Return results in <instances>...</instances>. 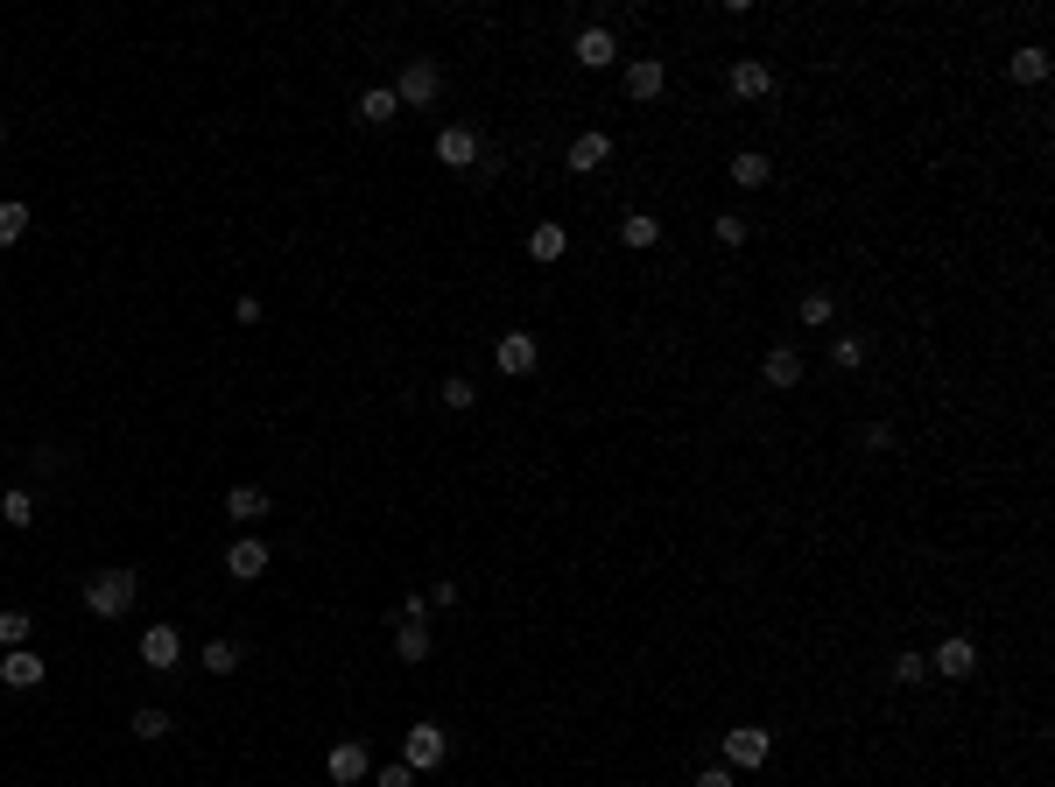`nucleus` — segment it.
Instances as JSON below:
<instances>
[{
	"label": "nucleus",
	"mask_w": 1055,
	"mask_h": 787,
	"mask_svg": "<svg viewBox=\"0 0 1055 787\" xmlns=\"http://www.w3.org/2000/svg\"><path fill=\"white\" fill-rule=\"evenodd\" d=\"M732 183L739 190H767V183H775V162H767L761 148H739V155H732Z\"/></svg>",
	"instance_id": "obj_14"
},
{
	"label": "nucleus",
	"mask_w": 1055,
	"mask_h": 787,
	"mask_svg": "<svg viewBox=\"0 0 1055 787\" xmlns=\"http://www.w3.org/2000/svg\"><path fill=\"white\" fill-rule=\"evenodd\" d=\"M535 359H542V345H535L528 331H507V338H500V345H493V366H500V373H507V380L535 373Z\"/></svg>",
	"instance_id": "obj_6"
},
{
	"label": "nucleus",
	"mask_w": 1055,
	"mask_h": 787,
	"mask_svg": "<svg viewBox=\"0 0 1055 787\" xmlns=\"http://www.w3.org/2000/svg\"><path fill=\"white\" fill-rule=\"evenodd\" d=\"M394 661H429V626H423V619H401V626H394Z\"/></svg>",
	"instance_id": "obj_17"
},
{
	"label": "nucleus",
	"mask_w": 1055,
	"mask_h": 787,
	"mask_svg": "<svg viewBox=\"0 0 1055 787\" xmlns=\"http://www.w3.org/2000/svg\"><path fill=\"white\" fill-rule=\"evenodd\" d=\"M374 787H415V766H409V760H394V766H380V774H374Z\"/></svg>",
	"instance_id": "obj_32"
},
{
	"label": "nucleus",
	"mask_w": 1055,
	"mask_h": 787,
	"mask_svg": "<svg viewBox=\"0 0 1055 787\" xmlns=\"http://www.w3.org/2000/svg\"><path fill=\"white\" fill-rule=\"evenodd\" d=\"M929 668H935V675H971V668H978V647L971 640H964V633H950V640L943 647H935V655H929Z\"/></svg>",
	"instance_id": "obj_11"
},
{
	"label": "nucleus",
	"mask_w": 1055,
	"mask_h": 787,
	"mask_svg": "<svg viewBox=\"0 0 1055 787\" xmlns=\"http://www.w3.org/2000/svg\"><path fill=\"white\" fill-rule=\"evenodd\" d=\"M261 570H267V542H233L226 548V576H233V584H254Z\"/></svg>",
	"instance_id": "obj_13"
},
{
	"label": "nucleus",
	"mask_w": 1055,
	"mask_h": 787,
	"mask_svg": "<svg viewBox=\"0 0 1055 787\" xmlns=\"http://www.w3.org/2000/svg\"><path fill=\"white\" fill-rule=\"evenodd\" d=\"M528 254L535 261H563V254H570V232H563V226H535L528 232Z\"/></svg>",
	"instance_id": "obj_21"
},
{
	"label": "nucleus",
	"mask_w": 1055,
	"mask_h": 787,
	"mask_svg": "<svg viewBox=\"0 0 1055 787\" xmlns=\"http://www.w3.org/2000/svg\"><path fill=\"white\" fill-rule=\"evenodd\" d=\"M443 401H451V408H472L479 388H472V380H443Z\"/></svg>",
	"instance_id": "obj_33"
},
{
	"label": "nucleus",
	"mask_w": 1055,
	"mask_h": 787,
	"mask_svg": "<svg viewBox=\"0 0 1055 787\" xmlns=\"http://www.w3.org/2000/svg\"><path fill=\"white\" fill-rule=\"evenodd\" d=\"M690 787H732V766H704V774H696Z\"/></svg>",
	"instance_id": "obj_36"
},
{
	"label": "nucleus",
	"mask_w": 1055,
	"mask_h": 787,
	"mask_svg": "<svg viewBox=\"0 0 1055 787\" xmlns=\"http://www.w3.org/2000/svg\"><path fill=\"white\" fill-rule=\"evenodd\" d=\"M42 675H50V668H42V655H28V647L0 655V689H36Z\"/></svg>",
	"instance_id": "obj_10"
},
{
	"label": "nucleus",
	"mask_w": 1055,
	"mask_h": 787,
	"mask_svg": "<svg viewBox=\"0 0 1055 787\" xmlns=\"http://www.w3.org/2000/svg\"><path fill=\"white\" fill-rule=\"evenodd\" d=\"M134 591H141V576H134L127 562L92 570V576H85V612H92V619H121L127 605H134Z\"/></svg>",
	"instance_id": "obj_1"
},
{
	"label": "nucleus",
	"mask_w": 1055,
	"mask_h": 787,
	"mask_svg": "<svg viewBox=\"0 0 1055 787\" xmlns=\"http://www.w3.org/2000/svg\"><path fill=\"white\" fill-rule=\"evenodd\" d=\"M0 521H8V528H28V521H36V499H28L22 485H14V493L0 499Z\"/></svg>",
	"instance_id": "obj_28"
},
{
	"label": "nucleus",
	"mask_w": 1055,
	"mask_h": 787,
	"mask_svg": "<svg viewBox=\"0 0 1055 787\" xmlns=\"http://www.w3.org/2000/svg\"><path fill=\"white\" fill-rule=\"evenodd\" d=\"M401 760H409L415 774H423V766H443V760H451V732H443V724H409Z\"/></svg>",
	"instance_id": "obj_2"
},
{
	"label": "nucleus",
	"mask_w": 1055,
	"mask_h": 787,
	"mask_svg": "<svg viewBox=\"0 0 1055 787\" xmlns=\"http://www.w3.org/2000/svg\"><path fill=\"white\" fill-rule=\"evenodd\" d=\"M437 162H443V169H472V162H479V134H472V127H443L437 134Z\"/></svg>",
	"instance_id": "obj_9"
},
{
	"label": "nucleus",
	"mask_w": 1055,
	"mask_h": 787,
	"mask_svg": "<svg viewBox=\"0 0 1055 787\" xmlns=\"http://www.w3.org/2000/svg\"><path fill=\"white\" fill-rule=\"evenodd\" d=\"M746 218H739V212H718V218H711V240H718V246H746Z\"/></svg>",
	"instance_id": "obj_26"
},
{
	"label": "nucleus",
	"mask_w": 1055,
	"mask_h": 787,
	"mask_svg": "<svg viewBox=\"0 0 1055 787\" xmlns=\"http://www.w3.org/2000/svg\"><path fill=\"white\" fill-rule=\"evenodd\" d=\"M22 232H28V204H22V198H8V204H0V246H14Z\"/></svg>",
	"instance_id": "obj_25"
},
{
	"label": "nucleus",
	"mask_w": 1055,
	"mask_h": 787,
	"mask_svg": "<svg viewBox=\"0 0 1055 787\" xmlns=\"http://www.w3.org/2000/svg\"><path fill=\"white\" fill-rule=\"evenodd\" d=\"M261 513H267L261 485H233V493H226V521H261Z\"/></svg>",
	"instance_id": "obj_20"
},
{
	"label": "nucleus",
	"mask_w": 1055,
	"mask_h": 787,
	"mask_svg": "<svg viewBox=\"0 0 1055 787\" xmlns=\"http://www.w3.org/2000/svg\"><path fill=\"white\" fill-rule=\"evenodd\" d=\"M1006 71H1014V85H1042L1048 78V50H1042V42H1020Z\"/></svg>",
	"instance_id": "obj_18"
},
{
	"label": "nucleus",
	"mask_w": 1055,
	"mask_h": 787,
	"mask_svg": "<svg viewBox=\"0 0 1055 787\" xmlns=\"http://www.w3.org/2000/svg\"><path fill=\"white\" fill-rule=\"evenodd\" d=\"M134 738L162 746V738H169V710H134Z\"/></svg>",
	"instance_id": "obj_27"
},
{
	"label": "nucleus",
	"mask_w": 1055,
	"mask_h": 787,
	"mask_svg": "<svg viewBox=\"0 0 1055 787\" xmlns=\"http://www.w3.org/2000/svg\"><path fill=\"white\" fill-rule=\"evenodd\" d=\"M866 450H894V422H866Z\"/></svg>",
	"instance_id": "obj_34"
},
{
	"label": "nucleus",
	"mask_w": 1055,
	"mask_h": 787,
	"mask_svg": "<svg viewBox=\"0 0 1055 787\" xmlns=\"http://www.w3.org/2000/svg\"><path fill=\"white\" fill-rule=\"evenodd\" d=\"M830 317H838V303H830L824 289H809V295H802V323H809V331H824Z\"/></svg>",
	"instance_id": "obj_29"
},
{
	"label": "nucleus",
	"mask_w": 1055,
	"mask_h": 787,
	"mask_svg": "<svg viewBox=\"0 0 1055 787\" xmlns=\"http://www.w3.org/2000/svg\"><path fill=\"white\" fill-rule=\"evenodd\" d=\"M28 633H36V619H28V612H0V655L28 647Z\"/></svg>",
	"instance_id": "obj_24"
},
{
	"label": "nucleus",
	"mask_w": 1055,
	"mask_h": 787,
	"mask_svg": "<svg viewBox=\"0 0 1055 787\" xmlns=\"http://www.w3.org/2000/svg\"><path fill=\"white\" fill-rule=\"evenodd\" d=\"M141 661L155 668V675H169V668L184 661V640H176V626H148V633H141Z\"/></svg>",
	"instance_id": "obj_8"
},
{
	"label": "nucleus",
	"mask_w": 1055,
	"mask_h": 787,
	"mask_svg": "<svg viewBox=\"0 0 1055 787\" xmlns=\"http://www.w3.org/2000/svg\"><path fill=\"white\" fill-rule=\"evenodd\" d=\"M767 752H775V738H767L761 724H739V732H725V766H732V774H753V766H767Z\"/></svg>",
	"instance_id": "obj_3"
},
{
	"label": "nucleus",
	"mask_w": 1055,
	"mask_h": 787,
	"mask_svg": "<svg viewBox=\"0 0 1055 787\" xmlns=\"http://www.w3.org/2000/svg\"><path fill=\"white\" fill-rule=\"evenodd\" d=\"M894 675H901V682H922V675H929V661H922V655H901V661H894Z\"/></svg>",
	"instance_id": "obj_35"
},
{
	"label": "nucleus",
	"mask_w": 1055,
	"mask_h": 787,
	"mask_svg": "<svg viewBox=\"0 0 1055 787\" xmlns=\"http://www.w3.org/2000/svg\"><path fill=\"white\" fill-rule=\"evenodd\" d=\"M437 92H443V71L429 64V56H415V64L401 71V85H394L401 106H437Z\"/></svg>",
	"instance_id": "obj_4"
},
{
	"label": "nucleus",
	"mask_w": 1055,
	"mask_h": 787,
	"mask_svg": "<svg viewBox=\"0 0 1055 787\" xmlns=\"http://www.w3.org/2000/svg\"><path fill=\"white\" fill-rule=\"evenodd\" d=\"M662 85H668V71L655 64V56H641V64H627V92H633V99H662Z\"/></svg>",
	"instance_id": "obj_19"
},
{
	"label": "nucleus",
	"mask_w": 1055,
	"mask_h": 787,
	"mask_svg": "<svg viewBox=\"0 0 1055 787\" xmlns=\"http://www.w3.org/2000/svg\"><path fill=\"white\" fill-rule=\"evenodd\" d=\"M761 380H767V388H795V380H802V352L795 345H775L761 359Z\"/></svg>",
	"instance_id": "obj_15"
},
{
	"label": "nucleus",
	"mask_w": 1055,
	"mask_h": 787,
	"mask_svg": "<svg viewBox=\"0 0 1055 787\" xmlns=\"http://www.w3.org/2000/svg\"><path fill=\"white\" fill-rule=\"evenodd\" d=\"M605 155H613V141H605V134H577V141H570V155H563V162H570L577 176H591V169H605Z\"/></svg>",
	"instance_id": "obj_16"
},
{
	"label": "nucleus",
	"mask_w": 1055,
	"mask_h": 787,
	"mask_svg": "<svg viewBox=\"0 0 1055 787\" xmlns=\"http://www.w3.org/2000/svg\"><path fill=\"white\" fill-rule=\"evenodd\" d=\"M204 668H212V675H233V668H240V647H233V640H212V647H204Z\"/></svg>",
	"instance_id": "obj_30"
},
{
	"label": "nucleus",
	"mask_w": 1055,
	"mask_h": 787,
	"mask_svg": "<svg viewBox=\"0 0 1055 787\" xmlns=\"http://www.w3.org/2000/svg\"><path fill=\"white\" fill-rule=\"evenodd\" d=\"M619 240H627V246H655V240H662V218L627 212V218H619Z\"/></svg>",
	"instance_id": "obj_22"
},
{
	"label": "nucleus",
	"mask_w": 1055,
	"mask_h": 787,
	"mask_svg": "<svg viewBox=\"0 0 1055 787\" xmlns=\"http://www.w3.org/2000/svg\"><path fill=\"white\" fill-rule=\"evenodd\" d=\"M570 56H577L585 71H605V64H619V36H613V28H599V22H591V28H577Z\"/></svg>",
	"instance_id": "obj_5"
},
{
	"label": "nucleus",
	"mask_w": 1055,
	"mask_h": 787,
	"mask_svg": "<svg viewBox=\"0 0 1055 787\" xmlns=\"http://www.w3.org/2000/svg\"><path fill=\"white\" fill-rule=\"evenodd\" d=\"M324 774H331L338 787H352V780H366V774H374V760H366V746H360V738H346V746H331V752H324Z\"/></svg>",
	"instance_id": "obj_7"
},
{
	"label": "nucleus",
	"mask_w": 1055,
	"mask_h": 787,
	"mask_svg": "<svg viewBox=\"0 0 1055 787\" xmlns=\"http://www.w3.org/2000/svg\"><path fill=\"white\" fill-rule=\"evenodd\" d=\"M394 113H401V99L388 92V85H380V92H366V99H360V120H366V127H388Z\"/></svg>",
	"instance_id": "obj_23"
},
{
	"label": "nucleus",
	"mask_w": 1055,
	"mask_h": 787,
	"mask_svg": "<svg viewBox=\"0 0 1055 787\" xmlns=\"http://www.w3.org/2000/svg\"><path fill=\"white\" fill-rule=\"evenodd\" d=\"M775 92V71L761 64V56H739L732 64V99H767Z\"/></svg>",
	"instance_id": "obj_12"
},
{
	"label": "nucleus",
	"mask_w": 1055,
	"mask_h": 787,
	"mask_svg": "<svg viewBox=\"0 0 1055 787\" xmlns=\"http://www.w3.org/2000/svg\"><path fill=\"white\" fill-rule=\"evenodd\" d=\"M830 359L852 373V366H866V338H830Z\"/></svg>",
	"instance_id": "obj_31"
},
{
	"label": "nucleus",
	"mask_w": 1055,
	"mask_h": 787,
	"mask_svg": "<svg viewBox=\"0 0 1055 787\" xmlns=\"http://www.w3.org/2000/svg\"><path fill=\"white\" fill-rule=\"evenodd\" d=\"M0 148H8V120H0Z\"/></svg>",
	"instance_id": "obj_37"
}]
</instances>
